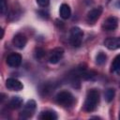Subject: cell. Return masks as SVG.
I'll return each instance as SVG.
<instances>
[{
  "label": "cell",
  "mask_w": 120,
  "mask_h": 120,
  "mask_svg": "<svg viewBox=\"0 0 120 120\" xmlns=\"http://www.w3.org/2000/svg\"><path fill=\"white\" fill-rule=\"evenodd\" d=\"M99 102V92L97 89H90L85 98L83 110L86 112H93Z\"/></svg>",
  "instance_id": "obj_1"
},
{
  "label": "cell",
  "mask_w": 120,
  "mask_h": 120,
  "mask_svg": "<svg viewBox=\"0 0 120 120\" xmlns=\"http://www.w3.org/2000/svg\"><path fill=\"white\" fill-rule=\"evenodd\" d=\"M55 100L62 107H70L74 103V97L68 91H60L56 95Z\"/></svg>",
  "instance_id": "obj_2"
},
{
  "label": "cell",
  "mask_w": 120,
  "mask_h": 120,
  "mask_svg": "<svg viewBox=\"0 0 120 120\" xmlns=\"http://www.w3.org/2000/svg\"><path fill=\"white\" fill-rule=\"evenodd\" d=\"M83 38V32L81 28L74 26L70 29L69 42L73 47H80Z\"/></svg>",
  "instance_id": "obj_3"
},
{
  "label": "cell",
  "mask_w": 120,
  "mask_h": 120,
  "mask_svg": "<svg viewBox=\"0 0 120 120\" xmlns=\"http://www.w3.org/2000/svg\"><path fill=\"white\" fill-rule=\"evenodd\" d=\"M35 110H36V102H35V100L30 99V100H28L27 103L24 105L23 109H22V112H20L19 117H20L21 119H28V118H30V117L34 114Z\"/></svg>",
  "instance_id": "obj_4"
},
{
  "label": "cell",
  "mask_w": 120,
  "mask_h": 120,
  "mask_svg": "<svg viewBox=\"0 0 120 120\" xmlns=\"http://www.w3.org/2000/svg\"><path fill=\"white\" fill-rule=\"evenodd\" d=\"M64 55V49L61 47L54 48L51 51L49 55V62L51 64H57Z\"/></svg>",
  "instance_id": "obj_5"
},
{
  "label": "cell",
  "mask_w": 120,
  "mask_h": 120,
  "mask_svg": "<svg viewBox=\"0 0 120 120\" xmlns=\"http://www.w3.org/2000/svg\"><path fill=\"white\" fill-rule=\"evenodd\" d=\"M118 26V20L114 16L108 17L102 23V29L105 31H113Z\"/></svg>",
  "instance_id": "obj_6"
},
{
  "label": "cell",
  "mask_w": 120,
  "mask_h": 120,
  "mask_svg": "<svg viewBox=\"0 0 120 120\" xmlns=\"http://www.w3.org/2000/svg\"><path fill=\"white\" fill-rule=\"evenodd\" d=\"M102 10H103L102 7H97L95 8L91 9L86 15V21L89 23H94L95 22H97L98 20V18L102 14Z\"/></svg>",
  "instance_id": "obj_7"
},
{
  "label": "cell",
  "mask_w": 120,
  "mask_h": 120,
  "mask_svg": "<svg viewBox=\"0 0 120 120\" xmlns=\"http://www.w3.org/2000/svg\"><path fill=\"white\" fill-rule=\"evenodd\" d=\"M12 43L13 45L18 48V49H23L27 43V38L24 34L22 33H18L16 34L13 38H12Z\"/></svg>",
  "instance_id": "obj_8"
},
{
  "label": "cell",
  "mask_w": 120,
  "mask_h": 120,
  "mask_svg": "<svg viewBox=\"0 0 120 120\" xmlns=\"http://www.w3.org/2000/svg\"><path fill=\"white\" fill-rule=\"evenodd\" d=\"M6 86L8 90H11V91H20L23 88L22 83L19 80L14 78H8L6 81Z\"/></svg>",
  "instance_id": "obj_9"
},
{
  "label": "cell",
  "mask_w": 120,
  "mask_h": 120,
  "mask_svg": "<svg viewBox=\"0 0 120 120\" xmlns=\"http://www.w3.org/2000/svg\"><path fill=\"white\" fill-rule=\"evenodd\" d=\"M22 63V55L19 53H10L7 57V64L11 68H17Z\"/></svg>",
  "instance_id": "obj_10"
},
{
  "label": "cell",
  "mask_w": 120,
  "mask_h": 120,
  "mask_svg": "<svg viewBox=\"0 0 120 120\" xmlns=\"http://www.w3.org/2000/svg\"><path fill=\"white\" fill-rule=\"evenodd\" d=\"M104 45L109 50H116L120 48V37L108 38L104 40Z\"/></svg>",
  "instance_id": "obj_11"
},
{
  "label": "cell",
  "mask_w": 120,
  "mask_h": 120,
  "mask_svg": "<svg viewBox=\"0 0 120 120\" xmlns=\"http://www.w3.org/2000/svg\"><path fill=\"white\" fill-rule=\"evenodd\" d=\"M38 118L41 119V120H56L57 119V114L54 111L47 110V111L41 112Z\"/></svg>",
  "instance_id": "obj_12"
},
{
  "label": "cell",
  "mask_w": 120,
  "mask_h": 120,
  "mask_svg": "<svg viewBox=\"0 0 120 120\" xmlns=\"http://www.w3.org/2000/svg\"><path fill=\"white\" fill-rule=\"evenodd\" d=\"M59 13H60V17L64 20H67L70 17L71 15V9L69 8V6L68 4H62L60 6V9H59Z\"/></svg>",
  "instance_id": "obj_13"
},
{
  "label": "cell",
  "mask_w": 120,
  "mask_h": 120,
  "mask_svg": "<svg viewBox=\"0 0 120 120\" xmlns=\"http://www.w3.org/2000/svg\"><path fill=\"white\" fill-rule=\"evenodd\" d=\"M22 105V98L21 97H18V96L12 97V98L8 102V107L12 110L19 109Z\"/></svg>",
  "instance_id": "obj_14"
},
{
  "label": "cell",
  "mask_w": 120,
  "mask_h": 120,
  "mask_svg": "<svg viewBox=\"0 0 120 120\" xmlns=\"http://www.w3.org/2000/svg\"><path fill=\"white\" fill-rule=\"evenodd\" d=\"M111 70L113 71V72H117L119 73L120 72V54L116 55L115 58L113 59L112 63V66H111Z\"/></svg>",
  "instance_id": "obj_15"
},
{
  "label": "cell",
  "mask_w": 120,
  "mask_h": 120,
  "mask_svg": "<svg viewBox=\"0 0 120 120\" xmlns=\"http://www.w3.org/2000/svg\"><path fill=\"white\" fill-rule=\"evenodd\" d=\"M114 95H115V91L113 88H108L105 93H104V96H105V99L108 101V102H111L113 98H114Z\"/></svg>",
  "instance_id": "obj_16"
},
{
  "label": "cell",
  "mask_w": 120,
  "mask_h": 120,
  "mask_svg": "<svg viewBox=\"0 0 120 120\" xmlns=\"http://www.w3.org/2000/svg\"><path fill=\"white\" fill-rule=\"evenodd\" d=\"M106 59H107V55L102 52H98L96 56V62L98 65H103L106 62Z\"/></svg>",
  "instance_id": "obj_17"
},
{
  "label": "cell",
  "mask_w": 120,
  "mask_h": 120,
  "mask_svg": "<svg viewBox=\"0 0 120 120\" xmlns=\"http://www.w3.org/2000/svg\"><path fill=\"white\" fill-rule=\"evenodd\" d=\"M44 55H45V52H44L43 49L38 48V49L36 50V52H35V57H36V58H42Z\"/></svg>",
  "instance_id": "obj_18"
},
{
  "label": "cell",
  "mask_w": 120,
  "mask_h": 120,
  "mask_svg": "<svg viewBox=\"0 0 120 120\" xmlns=\"http://www.w3.org/2000/svg\"><path fill=\"white\" fill-rule=\"evenodd\" d=\"M37 3L40 6V7H47L49 4H50V0H37Z\"/></svg>",
  "instance_id": "obj_19"
},
{
  "label": "cell",
  "mask_w": 120,
  "mask_h": 120,
  "mask_svg": "<svg viewBox=\"0 0 120 120\" xmlns=\"http://www.w3.org/2000/svg\"><path fill=\"white\" fill-rule=\"evenodd\" d=\"M1 8H0V9H1V14H4L5 13V11H6V9H7V8H8V6H7V4H6V0H1V6H0Z\"/></svg>",
  "instance_id": "obj_20"
},
{
  "label": "cell",
  "mask_w": 120,
  "mask_h": 120,
  "mask_svg": "<svg viewBox=\"0 0 120 120\" xmlns=\"http://www.w3.org/2000/svg\"><path fill=\"white\" fill-rule=\"evenodd\" d=\"M119 119H120V113H119Z\"/></svg>",
  "instance_id": "obj_21"
}]
</instances>
